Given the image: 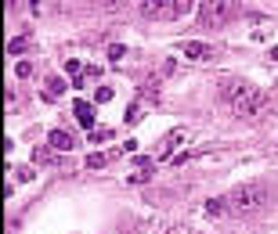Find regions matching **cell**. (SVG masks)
Instances as JSON below:
<instances>
[{
  "mask_svg": "<svg viewBox=\"0 0 278 234\" xmlns=\"http://www.w3.org/2000/svg\"><path fill=\"white\" fill-rule=\"evenodd\" d=\"M267 202H271V187L260 184V180H246V184H238V187L228 191V209L238 213V216H253V213H260Z\"/></svg>",
  "mask_w": 278,
  "mask_h": 234,
  "instance_id": "cell-1",
  "label": "cell"
},
{
  "mask_svg": "<svg viewBox=\"0 0 278 234\" xmlns=\"http://www.w3.org/2000/svg\"><path fill=\"white\" fill-rule=\"evenodd\" d=\"M224 101H231V108H235V116H260L267 108V94L260 87H249V83H224V94H220Z\"/></svg>",
  "mask_w": 278,
  "mask_h": 234,
  "instance_id": "cell-2",
  "label": "cell"
},
{
  "mask_svg": "<svg viewBox=\"0 0 278 234\" xmlns=\"http://www.w3.org/2000/svg\"><path fill=\"white\" fill-rule=\"evenodd\" d=\"M141 7L145 18H181L188 7H199V4H188V0H145Z\"/></svg>",
  "mask_w": 278,
  "mask_h": 234,
  "instance_id": "cell-3",
  "label": "cell"
},
{
  "mask_svg": "<svg viewBox=\"0 0 278 234\" xmlns=\"http://www.w3.org/2000/svg\"><path fill=\"white\" fill-rule=\"evenodd\" d=\"M235 15H238V4H231V0H206V4H199L202 25H224Z\"/></svg>",
  "mask_w": 278,
  "mask_h": 234,
  "instance_id": "cell-4",
  "label": "cell"
},
{
  "mask_svg": "<svg viewBox=\"0 0 278 234\" xmlns=\"http://www.w3.org/2000/svg\"><path fill=\"white\" fill-rule=\"evenodd\" d=\"M47 144L58 148V152H76V137H72L69 130H51V134H47Z\"/></svg>",
  "mask_w": 278,
  "mask_h": 234,
  "instance_id": "cell-5",
  "label": "cell"
},
{
  "mask_svg": "<svg viewBox=\"0 0 278 234\" xmlns=\"http://www.w3.org/2000/svg\"><path fill=\"white\" fill-rule=\"evenodd\" d=\"M72 112H76L80 126H83V130H90V134H94V112H90V105H87V101H76V105H72Z\"/></svg>",
  "mask_w": 278,
  "mask_h": 234,
  "instance_id": "cell-6",
  "label": "cell"
},
{
  "mask_svg": "<svg viewBox=\"0 0 278 234\" xmlns=\"http://www.w3.org/2000/svg\"><path fill=\"white\" fill-rule=\"evenodd\" d=\"M184 54H188V58H199V61H206V58H213V47L199 43V40H192V43H184Z\"/></svg>",
  "mask_w": 278,
  "mask_h": 234,
  "instance_id": "cell-7",
  "label": "cell"
},
{
  "mask_svg": "<svg viewBox=\"0 0 278 234\" xmlns=\"http://www.w3.org/2000/svg\"><path fill=\"white\" fill-rule=\"evenodd\" d=\"M181 140H184V130H181V126H177V130H170V134L163 137V144H159V158H166V152H170L173 144H181Z\"/></svg>",
  "mask_w": 278,
  "mask_h": 234,
  "instance_id": "cell-8",
  "label": "cell"
},
{
  "mask_svg": "<svg viewBox=\"0 0 278 234\" xmlns=\"http://www.w3.org/2000/svg\"><path fill=\"white\" fill-rule=\"evenodd\" d=\"M224 209H228V198H210V202H206V213H210V216H224Z\"/></svg>",
  "mask_w": 278,
  "mask_h": 234,
  "instance_id": "cell-9",
  "label": "cell"
},
{
  "mask_svg": "<svg viewBox=\"0 0 278 234\" xmlns=\"http://www.w3.org/2000/svg\"><path fill=\"white\" fill-rule=\"evenodd\" d=\"M58 94H65V79L51 76V79H47V98H58Z\"/></svg>",
  "mask_w": 278,
  "mask_h": 234,
  "instance_id": "cell-10",
  "label": "cell"
},
{
  "mask_svg": "<svg viewBox=\"0 0 278 234\" xmlns=\"http://www.w3.org/2000/svg\"><path fill=\"white\" fill-rule=\"evenodd\" d=\"M108 162V155H101V152H94V155H87V166L90 170H101V166Z\"/></svg>",
  "mask_w": 278,
  "mask_h": 234,
  "instance_id": "cell-11",
  "label": "cell"
},
{
  "mask_svg": "<svg viewBox=\"0 0 278 234\" xmlns=\"http://www.w3.org/2000/svg\"><path fill=\"white\" fill-rule=\"evenodd\" d=\"M33 158H36V162H62V158H54V155L47 152V148H36V152H33Z\"/></svg>",
  "mask_w": 278,
  "mask_h": 234,
  "instance_id": "cell-12",
  "label": "cell"
},
{
  "mask_svg": "<svg viewBox=\"0 0 278 234\" xmlns=\"http://www.w3.org/2000/svg\"><path fill=\"white\" fill-rule=\"evenodd\" d=\"M141 98H145V101H159V87H152V83L141 87Z\"/></svg>",
  "mask_w": 278,
  "mask_h": 234,
  "instance_id": "cell-13",
  "label": "cell"
},
{
  "mask_svg": "<svg viewBox=\"0 0 278 234\" xmlns=\"http://www.w3.org/2000/svg\"><path fill=\"white\" fill-rule=\"evenodd\" d=\"M25 51V40H22V36H18V40H11V43H7V54H22Z\"/></svg>",
  "mask_w": 278,
  "mask_h": 234,
  "instance_id": "cell-14",
  "label": "cell"
},
{
  "mask_svg": "<svg viewBox=\"0 0 278 234\" xmlns=\"http://www.w3.org/2000/svg\"><path fill=\"white\" fill-rule=\"evenodd\" d=\"M94 98L101 101V105H105V101H112V87H98V94H94Z\"/></svg>",
  "mask_w": 278,
  "mask_h": 234,
  "instance_id": "cell-15",
  "label": "cell"
},
{
  "mask_svg": "<svg viewBox=\"0 0 278 234\" xmlns=\"http://www.w3.org/2000/svg\"><path fill=\"white\" fill-rule=\"evenodd\" d=\"M18 76L29 79V76H33V65H29V61H18Z\"/></svg>",
  "mask_w": 278,
  "mask_h": 234,
  "instance_id": "cell-16",
  "label": "cell"
},
{
  "mask_svg": "<svg viewBox=\"0 0 278 234\" xmlns=\"http://www.w3.org/2000/svg\"><path fill=\"white\" fill-rule=\"evenodd\" d=\"M108 58H112V61L123 58V43H112V47H108Z\"/></svg>",
  "mask_w": 278,
  "mask_h": 234,
  "instance_id": "cell-17",
  "label": "cell"
},
{
  "mask_svg": "<svg viewBox=\"0 0 278 234\" xmlns=\"http://www.w3.org/2000/svg\"><path fill=\"white\" fill-rule=\"evenodd\" d=\"M137 116H141V105H130V108H127V116H123V119H127V123H134Z\"/></svg>",
  "mask_w": 278,
  "mask_h": 234,
  "instance_id": "cell-18",
  "label": "cell"
},
{
  "mask_svg": "<svg viewBox=\"0 0 278 234\" xmlns=\"http://www.w3.org/2000/svg\"><path fill=\"white\" fill-rule=\"evenodd\" d=\"M108 137H112L108 130H94V134H90V140H94V144H98V140H108Z\"/></svg>",
  "mask_w": 278,
  "mask_h": 234,
  "instance_id": "cell-19",
  "label": "cell"
},
{
  "mask_svg": "<svg viewBox=\"0 0 278 234\" xmlns=\"http://www.w3.org/2000/svg\"><path fill=\"white\" fill-rule=\"evenodd\" d=\"M166 234H199V231H192V227H170Z\"/></svg>",
  "mask_w": 278,
  "mask_h": 234,
  "instance_id": "cell-20",
  "label": "cell"
},
{
  "mask_svg": "<svg viewBox=\"0 0 278 234\" xmlns=\"http://www.w3.org/2000/svg\"><path fill=\"white\" fill-rule=\"evenodd\" d=\"M271 58H275V61H278V47H271Z\"/></svg>",
  "mask_w": 278,
  "mask_h": 234,
  "instance_id": "cell-21",
  "label": "cell"
}]
</instances>
